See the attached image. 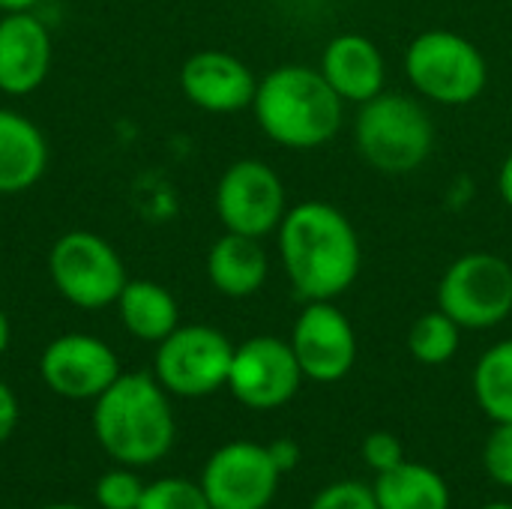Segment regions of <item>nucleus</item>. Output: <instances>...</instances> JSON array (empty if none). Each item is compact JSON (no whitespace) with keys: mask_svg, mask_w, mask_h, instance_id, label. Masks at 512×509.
<instances>
[{"mask_svg":"<svg viewBox=\"0 0 512 509\" xmlns=\"http://www.w3.org/2000/svg\"><path fill=\"white\" fill-rule=\"evenodd\" d=\"M279 264L303 303L339 300L360 276L363 243L354 222L330 201L288 207L276 228Z\"/></svg>","mask_w":512,"mask_h":509,"instance_id":"f257e3e1","label":"nucleus"},{"mask_svg":"<svg viewBox=\"0 0 512 509\" xmlns=\"http://www.w3.org/2000/svg\"><path fill=\"white\" fill-rule=\"evenodd\" d=\"M258 129L285 150H318L345 123V102L324 81L321 69L282 63L258 78L252 99Z\"/></svg>","mask_w":512,"mask_h":509,"instance_id":"f03ea898","label":"nucleus"},{"mask_svg":"<svg viewBox=\"0 0 512 509\" xmlns=\"http://www.w3.org/2000/svg\"><path fill=\"white\" fill-rule=\"evenodd\" d=\"M93 435L99 447L126 468L165 459L177 435L168 390L147 372H120V378L93 399Z\"/></svg>","mask_w":512,"mask_h":509,"instance_id":"7ed1b4c3","label":"nucleus"},{"mask_svg":"<svg viewBox=\"0 0 512 509\" xmlns=\"http://www.w3.org/2000/svg\"><path fill=\"white\" fill-rule=\"evenodd\" d=\"M438 141L435 120L420 96L384 90L357 105L354 147L360 159L387 177H408L420 171Z\"/></svg>","mask_w":512,"mask_h":509,"instance_id":"20e7f679","label":"nucleus"},{"mask_svg":"<svg viewBox=\"0 0 512 509\" xmlns=\"http://www.w3.org/2000/svg\"><path fill=\"white\" fill-rule=\"evenodd\" d=\"M402 69L414 96L441 108H465L489 87V60L480 45L447 27L417 33L405 48Z\"/></svg>","mask_w":512,"mask_h":509,"instance_id":"39448f33","label":"nucleus"},{"mask_svg":"<svg viewBox=\"0 0 512 509\" xmlns=\"http://www.w3.org/2000/svg\"><path fill=\"white\" fill-rule=\"evenodd\" d=\"M435 300L462 330L501 327L512 315V264L495 252H465L441 273Z\"/></svg>","mask_w":512,"mask_h":509,"instance_id":"423d86ee","label":"nucleus"},{"mask_svg":"<svg viewBox=\"0 0 512 509\" xmlns=\"http://www.w3.org/2000/svg\"><path fill=\"white\" fill-rule=\"evenodd\" d=\"M48 273L57 294L78 309H108L129 276L117 249L93 231H66L48 252Z\"/></svg>","mask_w":512,"mask_h":509,"instance_id":"0eeeda50","label":"nucleus"},{"mask_svg":"<svg viewBox=\"0 0 512 509\" xmlns=\"http://www.w3.org/2000/svg\"><path fill=\"white\" fill-rule=\"evenodd\" d=\"M231 339L210 324H186L156 345L153 378L180 399H204L228 384Z\"/></svg>","mask_w":512,"mask_h":509,"instance_id":"6e6552de","label":"nucleus"},{"mask_svg":"<svg viewBox=\"0 0 512 509\" xmlns=\"http://www.w3.org/2000/svg\"><path fill=\"white\" fill-rule=\"evenodd\" d=\"M216 216L225 231L264 240L288 213V192L279 171L264 159L231 162L216 183Z\"/></svg>","mask_w":512,"mask_h":509,"instance_id":"1a4fd4ad","label":"nucleus"},{"mask_svg":"<svg viewBox=\"0 0 512 509\" xmlns=\"http://www.w3.org/2000/svg\"><path fill=\"white\" fill-rule=\"evenodd\" d=\"M303 381V369L288 339L252 336L243 345H234L225 387L249 411H276L297 396Z\"/></svg>","mask_w":512,"mask_h":509,"instance_id":"9d476101","label":"nucleus"},{"mask_svg":"<svg viewBox=\"0 0 512 509\" xmlns=\"http://www.w3.org/2000/svg\"><path fill=\"white\" fill-rule=\"evenodd\" d=\"M282 471L267 444L231 441L219 447L201 474V489L213 509H267L279 492Z\"/></svg>","mask_w":512,"mask_h":509,"instance_id":"9b49d317","label":"nucleus"},{"mask_svg":"<svg viewBox=\"0 0 512 509\" xmlns=\"http://www.w3.org/2000/svg\"><path fill=\"white\" fill-rule=\"evenodd\" d=\"M288 342L303 378L315 384H336L348 378L357 363V333L336 300L303 303Z\"/></svg>","mask_w":512,"mask_h":509,"instance_id":"f8f14e48","label":"nucleus"},{"mask_svg":"<svg viewBox=\"0 0 512 509\" xmlns=\"http://www.w3.org/2000/svg\"><path fill=\"white\" fill-rule=\"evenodd\" d=\"M39 375L51 393L84 402L99 399L120 378V360L108 342L90 333H63L45 345Z\"/></svg>","mask_w":512,"mask_h":509,"instance_id":"ddd939ff","label":"nucleus"},{"mask_svg":"<svg viewBox=\"0 0 512 509\" xmlns=\"http://www.w3.org/2000/svg\"><path fill=\"white\" fill-rule=\"evenodd\" d=\"M180 90L189 105L207 114H237L252 108L258 75L237 54L222 48H204L183 60Z\"/></svg>","mask_w":512,"mask_h":509,"instance_id":"4468645a","label":"nucleus"},{"mask_svg":"<svg viewBox=\"0 0 512 509\" xmlns=\"http://www.w3.org/2000/svg\"><path fill=\"white\" fill-rule=\"evenodd\" d=\"M51 33L36 12L0 15V93L27 96L39 90L51 72Z\"/></svg>","mask_w":512,"mask_h":509,"instance_id":"2eb2a0df","label":"nucleus"},{"mask_svg":"<svg viewBox=\"0 0 512 509\" xmlns=\"http://www.w3.org/2000/svg\"><path fill=\"white\" fill-rule=\"evenodd\" d=\"M321 75L345 105H363L384 93L387 60L363 33H339L321 51Z\"/></svg>","mask_w":512,"mask_h":509,"instance_id":"dca6fc26","label":"nucleus"},{"mask_svg":"<svg viewBox=\"0 0 512 509\" xmlns=\"http://www.w3.org/2000/svg\"><path fill=\"white\" fill-rule=\"evenodd\" d=\"M48 168V141L42 129L12 111L0 108V195H21L33 189Z\"/></svg>","mask_w":512,"mask_h":509,"instance_id":"f3484780","label":"nucleus"},{"mask_svg":"<svg viewBox=\"0 0 512 509\" xmlns=\"http://www.w3.org/2000/svg\"><path fill=\"white\" fill-rule=\"evenodd\" d=\"M270 276V255L261 240L225 231L207 252V279L228 300L255 297Z\"/></svg>","mask_w":512,"mask_h":509,"instance_id":"a211bd4d","label":"nucleus"},{"mask_svg":"<svg viewBox=\"0 0 512 509\" xmlns=\"http://www.w3.org/2000/svg\"><path fill=\"white\" fill-rule=\"evenodd\" d=\"M114 306L120 324L138 342L159 345L168 333L180 327V306L174 294L153 279H129Z\"/></svg>","mask_w":512,"mask_h":509,"instance_id":"6ab92c4d","label":"nucleus"},{"mask_svg":"<svg viewBox=\"0 0 512 509\" xmlns=\"http://www.w3.org/2000/svg\"><path fill=\"white\" fill-rule=\"evenodd\" d=\"M378 509H450V489L444 477L420 462H402L375 477Z\"/></svg>","mask_w":512,"mask_h":509,"instance_id":"aec40b11","label":"nucleus"},{"mask_svg":"<svg viewBox=\"0 0 512 509\" xmlns=\"http://www.w3.org/2000/svg\"><path fill=\"white\" fill-rule=\"evenodd\" d=\"M474 399L492 423H512V339L495 342L474 366Z\"/></svg>","mask_w":512,"mask_h":509,"instance_id":"412c9836","label":"nucleus"},{"mask_svg":"<svg viewBox=\"0 0 512 509\" xmlns=\"http://www.w3.org/2000/svg\"><path fill=\"white\" fill-rule=\"evenodd\" d=\"M462 345V327L441 309L423 312L408 330V354L420 366H447Z\"/></svg>","mask_w":512,"mask_h":509,"instance_id":"4be33fe9","label":"nucleus"},{"mask_svg":"<svg viewBox=\"0 0 512 509\" xmlns=\"http://www.w3.org/2000/svg\"><path fill=\"white\" fill-rule=\"evenodd\" d=\"M138 509H213L201 483H189L180 477H165L144 486Z\"/></svg>","mask_w":512,"mask_h":509,"instance_id":"5701e85b","label":"nucleus"},{"mask_svg":"<svg viewBox=\"0 0 512 509\" xmlns=\"http://www.w3.org/2000/svg\"><path fill=\"white\" fill-rule=\"evenodd\" d=\"M144 495V483L138 474L126 471H108L96 483V504L102 509H138V501Z\"/></svg>","mask_w":512,"mask_h":509,"instance_id":"b1692460","label":"nucleus"},{"mask_svg":"<svg viewBox=\"0 0 512 509\" xmlns=\"http://www.w3.org/2000/svg\"><path fill=\"white\" fill-rule=\"evenodd\" d=\"M483 468L501 489H512V423H495L483 444Z\"/></svg>","mask_w":512,"mask_h":509,"instance_id":"393cba45","label":"nucleus"},{"mask_svg":"<svg viewBox=\"0 0 512 509\" xmlns=\"http://www.w3.org/2000/svg\"><path fill=\"white\" fill-rule=\"evenodd\" d=\"M309 509H378L375 492L357 480H342L327 489H321Z\"/></svg>","mask_w":512,"mask_h":509,"instance_id":"a878e982","label":"nucleus"},{"mask_svg":"<svg viewBox=\"0 0 512 509\" xmlns=\"http://www.w3.org/2000/svg\"><path fill=\"white\" fill-rule=\"evenodd\" d=\"M360 456L363 462L375 471V474H384L396 465L405 462V450H402V441L390 432H372L363 438V447H360Z\"/></svg>","mask_w":512,"mask_h":509,"instance_id":"bb28decb","label":"nucleus"},{"mask_svg":"<svg viewBox=\"0 0 512 509\" xmlns=\"http://www.w3.org/2000/svg\"><path fill=\"white\" fill-rule=\"evenodd\" d=\"M18 399H15V393L0 381V444L15 432V426H18Z\"/></svg>","mask_w":512,"mask_h":509,"instance_id":"cd10ccee","label":"nucleus"},{"mask_svg":"<svg viewBox=\"0 0 512 509\" xmlns=\"http://www.w3.org/2000/svg\"><path fill=\"white\" fill-rule=\"evenodd\" d=\"M267 450H270V456H273V462H276V468L282 474H288V471H294L300 465V447L291 438H279V441L267 444Z\"/></svg>","mask_w":512,"mask_h":509,"instance_id":"c85d7f7f","label":"nucleus"},{"mask_svg":"<svg viewBox=\"0 0 512 509\" xmlns=\"http://www.w3.org/2000/svg\"><path fill=\"white\" fill-rule=\"evenodd\" d=\"M498 195H501L504 207L512 213V150L504 156V162L498 168Z\"/></svg>","mask_w":512,"mask_h":509,"instance_id":"c756f323","label":"nucleus"},{"mask_svg":"<svg viewBox=\"0 0 512 509\" xmlns=\"http://www.w3.org/2000/svg\"><path fill=\"white\" fill-rule=\"evenodd\" d=\"M39 0H0V15L3 12H33Z\"/></svg>","mask_w":512,"mask_h":509,"instance_id":"7c9ffc66","label":"nucleus"},{"mask_svg":"<svg viewBox=\"0 0 512 509\" xmlns=\"http://www.w3.org/2000/svg\"><path fill=\"white\" fill-rule=\"evenodd\" d=\"M9 339H12V327H9L6 312L0 309V357H3V354H6V348H9Z\"/></svg>","mask_w":512,"mask_h":509,"instance_id":"2f4dec72","label":"nucleus"},{"mask_svg":"<svg viewBox=\"0 0 512 509\" xmlns=\"http://www.w3.org/2000/svg\"><path fill=\"white\" fill-rule=\"evenodd\" d=\"M480 509H512L510 501H492V504H486V507Z\"/></svg>","mask_w":512,"mask_h":509,"instance_id":"473e14b6","label":"nucleus"},{"mask_svg":"<svg viewBox=\"0 0 512 509\" xmlns=\"http://www.w3.org/2000/svg\"><path fill=\"white\" fill-rule=\"evenodd\" d=\"M45 509H84V507H78V504H51V507H45Z\"/></svg>","mask_w":512,"mask_h":509,"instance_id":"72a5a7b5","label":"nucleus"}]
</instances>
